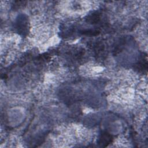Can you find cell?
Masks as SVG:
<instances>
[{
	"label": "cell",
	"mask_w": 148,
	"mask_h": 148,
	"mask_svg": "<svg viewBox=\"0 0 148 148\" xmlns=\"http://www.w3.org/2000/svg\"><path fill=\"white\" fill-rule=\"evenodd\" d=\"M16 28L18 31L20 33L24 34L26 33L28 31V20L26 18H24V16H21L17 19L16 23Z\"/></svg>",
	"instance_id": "obj_2"
},
{
	"label": "cell",
	"mask_w": 148,
	"mask_h": 148,
	"mask_svg": "<svg viewBox=\"0 0 148 148\" xmlns=\"http://www.w3.org/2000/svg\"><path fill=\"white\" fill-rule=\"evenodd\" d=\"M82 34L86 35H88V36H95L99 34V31L97 30H92V29H86V30H83L81 31Z\"/></svg>",
	"instance_id": "obj_5"
},
{
	"label": "cell",
	"mask_w": 148,
	"mask_h": 148,
	"mask_svg": "<svg viewBox=\"0 0 148 148\" xmlns=\"http://www.w3.org/2000/svg\"><path fill=\"white\" fill-rule=\"evenodd\" d=\"M100 20V13L98 12H93L87 16L86 21L90 24H96L99 22Z\"/></svg>",
	"instance_id": "obj_4"
},
{
	"label": "cell",
	"mask_w": 148,
	"mask_h": 148,
	"mask_svg": "<svg viewBox=\"0 0 148 148\" xmlns=\"http://www.w3.org/2000/svg\"><path fill=\"white\" fill-rule=\"evenodd\" d=\"M135 69L141 73H146L147 70V61L146 56H142L135 65Z\"/></svg>",
	"instance_id": "obj_3"
},
{
	"label": "cell",
	"mask_w": 148,
	"mask_h": 148,
	"mask_svg": "<svg viewBox=\"0 0 148 148\" xmlns=\"http://www.w3.org/2000/svg\"><path fill=\"white\" fill-rule=\"evenodd\" d=\"M112 140H113V138L112 135L108 132L103 131L100 134L98 137L97 142H98V144L99 145V146L106 147L108 145L111 143Z\"/></svg>",
	"instance_id": "obj_1"
}]
</instances>
